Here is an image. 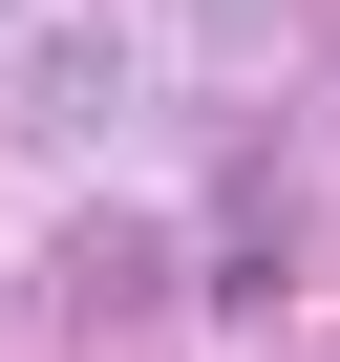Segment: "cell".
I'll use <instances>...</instances> for the list:
<instances>
[{
  "instance_id": "cell-2",
  "label": "cell",
  "mask_w": 340,
  "mask_h": 362,
  "mask_svg": "<svg viewBox=\"0 0 340 362\" xmlns=\"http://www.w3.org/2000/svg\"><path fill=\"white\" fill-rule=\"evenodd\" d=\"M149 298H170V214H128V192H107V214H64L43 320H149Z\"/></svg>"
},
{
  "instance_id": "cell-1",
  "label": "cell",
  "mask_w": 340,
  "mask_h": 362,
  "mask_svg": "<svg viewBox=\"0 0 340 362\" xmlns=\"http://www.w3.org/2000/svg\"><path fill=\"white\" fill-rule=\"evenodd\" d=\"M128 107H149V43H128V22H43V43H22V86H0V128H22L43 170H107V149H128Z\"/></svg>"
},
{
  "instance_id": "cell-3",
  "label": "cell",
  "mask_w": 340,
  "mask_h": 362,
  "mask_svg": "<svg viewBox=\"0 0 340 362\" xmlns=\"http://www.w3.org/2000/svg\"><path fill=\"white\" fill-rule=\"evenodd\" d=\"M170 64H192V86H255L277 64V0H170Z\"/></svg>"
}]
</instances>
